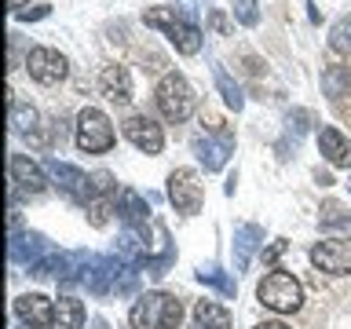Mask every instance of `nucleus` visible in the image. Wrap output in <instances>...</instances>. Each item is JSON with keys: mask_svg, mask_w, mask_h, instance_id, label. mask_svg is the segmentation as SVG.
Returning a JSON list of instances; mask_svg holds the SVG:
<instances>
[{"mask_svg": "<svg viewBox=\"0 0 351 329\" xmlns=\"http://www.w3.org/2000/svg\"><path fill=\"white\" fill-rule=\"evenodd\" d=\"M202 183H197V172L191 169H176L169 172V202L176 205V212L183 216H194L202 212Z\"/></svg>", "mask_w": 351, "mask_h": 329, "instance_id": "7", "label": "nucleus"}, {"mask_svg": "<svg viewBox=\"0 0 351 329\" xmlns=\"http://www.w3.org/2000/svg\"><path fill=\"white\" fill-rule=\"evenodd\" d=\"M11 128L22 132V136H29L33 128H37V110L29 103H22V99L11 95Z\"/></svg>", "mask_w": 351, "mask_h": 329, "instance_id": "25", "label": "nucleus"}, {"mask_svg": "<svg viewBox=\"0 0 351 329\" xmlns=\"http://www.w3.org/2000/svg\"><path fill=\"white\" fill-rule=\"evenodd\" d=\"M99 92H103L110 103H128L132 99V77L125 66H106L99 73Z\"/></svg>", "mask_w": 351, "mask_h": 329, "instance_id": "20", "label": "nucleus"}, {"mask_svg": "<svg viewBox=\"0 0 351 329\" xmlns=\"http://www.w3.org/2000/svg\"><path fill=\"white\" fill-rule=\"evenodd\" d=\"M256 249H263V227L256 223H241L234 230V271H249Z\"/></svg>", "mask_w": 351, "mask_h": 329, "instance_id": "17", "label": "nucleus"}, {"mask_svg": "<svg viewBox=\"0 0 351 329\" xmlns=\"http://www.w3.org/2000/svg\"><path fill=\"white\" fill-rule=\"evenodd\" d=\"M117 267H121V260H114V256H92L88 274H84L88 293H92V296H106L110 289H114V282H117Z\"/></svg>", "mask_w": 351, "mask_h": 329, "instance_id": "16", "label": "nucleus"}, {"mask_svg": "<svg viewBox=\"0 0 351 329\" xmlns=\"http://www.w3.org/2000/svg\"><path fill=\"white\" fill-rule=\"evenodd\" d=\"M256 296H260L263 307H271V311L293 315V311H300V304H304V285L296 282L293 274L274 267L271 274H263V282L256 285Z\"/></svg>", "mask_w": 351, "mask_h": 329, "instance_id": "4", "label": "nucleus"}, {"mask_svg": "<svg viewBox=\"0 0 351 329\" xmlns=\"http://www.w3.org/2000/svg\"><path fill=\"white\" fill-rule=\"evenodd\" d=\"M194 150H197V158H202L205 172H219L227 164V158L234 154V132H230L227 125H216L213 132H205V136L197 132Z\"/></svg>", "mask_w": 351, "mask_h": 329, "instance_id": "6", "label": "nucleus"}, {"mask_svg": "<svg viewBox=\"0 0 351 329\" xmlns=\"http://www.w3.org/2000/svg\"><path fill=\"white\" fill-rule=\"evenodd\" d=\"M95 329H106V322H103V318H99V322H95Z\"/></svg>", "mask_w": 351, "mask_h": 329, "instance_id": "36", "label": "nucleus"}, {"mask_svg": "<svg viewBox=\"0 0 351 329\" xmlns=\"http://www.w3.org/2000/svg\"><path fill=\"white\" fill-rule=\"evenodd\" d=\"M8 8H15V15H19V11L26 8V0H8Z\"/></svg>", "mask_w": 351, "mask_h": 329, "instance_id": "35", "label": "nucleus"}, {"mask_svg": "<svg viewBox=\"0 0 351 329\" xmlns=\"http://www.w3.org/2000/svg\"><path fill=\"white\" fill-rule=\"evenodd\" d=\"M8 172H11V186L26 194H44L48 191V180H44V169L37 161H29L26 154H11L8 158Z\"/></svg>", "mask_w": 351, "mask_h": 329, "instance_id": "13", "label": "nucleus"}, {"mask_svg": "<svg viewBox=\"0 0 351 329\" xmlns=\"http://www.w3.org/2000/svg\"><path fill=\"white\" fill-rule=\"evenodd\" d=\"M143 22L154 26V29H161L165 37L176 44V51H183V55H197V51H202V29H197L183 11H176V8H150L147 15H143Z\"/></svg>", "mask_w": 351, "mask_h": 329, "instance_id": "2", "label": "nucleus"}, {"mask_svg": "<svg viewBox=\"0 0 351 329\" xmlns=\"http://www.w3.org/2000/svg\"><path fill=\"white\" fill-rule=\"evenodd\" d=\"M197 282H208V285H216L223 296H234V278H227L223 271L216 267V263H208V267H202L197 271Z\"/></svg>", "mask_w": 351, "mask_h": 329, "instance_id": "27", "label": "nucleus"}, {"mask_svg": "<svg viewBox=\"0 0 351 329\" xmlns=\"http://www.w3.org/2000/svg\"><path fill=\"white\" fill-rule=\"evenodd\" d=\"M26 70H29L33 81H40V84H59V81H66V73H70V62H66L55 48H29Z\"/></svg>", "mask_w": 351, "mask_h": 329, "instance_id": "11", "label": "nucleus"}, {"mask_svg": "<svg viewBox=\"0 0 351 329\" xmlns=\"http://www.w3.org/2000/svg\"><path fill=\"white\" fill-rule=\"evenodd\" d=\"M77 147L84 154H106L114 147V125H110V117L103 110L84 106L77 114Z\"/></svg>", "mask_w": 351, "mask_h": 329, "instance_id": "5", "label": "nucleus"}, {"mask_svg": "<svg viewBox=\"0 0 351 329\" xmlns=\"http://www.w3.org/2000/svg\"><path fill=\"white\" fill-rule=\"evenodd\" d=\"M208 26H213L216 33H223V29H227V19H223V11H213V15H208Z\"/></svg>", "mask_w": 351, "mask_h": 329, "instance_id": "33", "label": "nucleus"}, {"mask_svg": "<svg viewBox=\"0 0 351 329\" xmlns=\"http://www.w3.org/2000/svg\"><path fill=\"white\" fill-rule=\"evenodd\" d=\"M125 136L136 143L143 154H161V147H165L161 125H154V121H150V117H143V114H136V117H128V121H125Z\"/></svg>", "mask_w": 351, "mask_h": 329, "instance_id": "15", "label": "nucleus"}, {"mask_svg": "<svg viewBox=\"0 0 351 329\" xmlns=\"http://www.w3.org/2000/svg\"><path fill=\"white\" fill-rule=\"evenodd\" d=\"M307 121H311V117H307L304 110H296V114H289V132H296V136H300V132L307 128Z\"/></svg>", "mask_w": 351, "mask_h": 329, "instance_id": "31", "label": "nucleus"}, {"mask_svg": "<svg viewBox=\"0 0 351 329\" xmlns=\"http://www.w3.org/2000/svg\"><path fill=\"white\" fill-rule=\"evenodd\" d=\"M55 318L62 329H84V304L77 296H59L55 300Z\"/></svg>", "mask_w": 351, "mask_h": 329, "instance_id": "22", "label": "nucleus"}, {"mask_svg": "<svg viewBox=\"0 0 351 329\" xmlns=\"http://www.w3.org/2000/svg\"><path fill=\"white\" fill-rule=\"evenodd\" d=\"M154 99H158V110H161V117L165 121H172V125H183L186 117L194 114V106H197V95H194V88L186 84V77L183 73H165L161 81H158V92H154Z\"/></svg>", "mask_w": 351, "mask_h": 329, "instance_id": "3", "label": "nucleus"}, {"mask_svg": "<svg viewBox=\"0 0 351 329\" xmlns=\"http://www.w3.org/2000/svg\"><path fill=\"white\" fill-rule=\"evenodd\" d=\"M44 169H48V175L55 180V186H59L66 197L88 205V197H92V180H88L81 169H73V164H66L59 158H48V161H44Z\"/></svg>", "mask_w": 351, "mask_h": 329, "instance_id": "9", "label": "nucleus"}, {"mask_svg": "<svg viewBox=\"0 0 351 329\" xmlns=\"http://www.w3.org/2000/svg\"><path fill=\"white\" fill-rule=\"evenodd\" d=\"M51 252L48 238L37 234V230H19V234H11V260L15 263H26V267L33 271L37 263Z\"/></svg>", "mask_w": 351, "mask_h": 329, "instance_id": "14", "label": "nucleus"}, {"mask_svg": "<svg viewBox=\"0 0 351 329\" xmlns=\"http://www.w3.org/2000/svg\"><path fill=\"white\" fill-rule=\"evenodd\" d=\"M234 19L241 22V26H256V22H260L256 0H234Z\"/></svg>", "mask_w": 351, "mask_h": 329, "instance_id": "29", "label": "nucleus"}, {"mask_svg": "<svg viewBox=\"0 0 351 329\" xmlns=\"http://www.w3.org/2000/svg\"><path fill=\"white\" fill-rule=\"evenodd\" d=\"M285 252V241H274V245L263 252V263H267V267H274V263H278V256Z\"/></svg>", "mask_w": 351, "mask_h": 329, "instance_id": "32", "label": "nucleus"}, {"mask_svg": "<svg viewBox=\"0 0 351 329\" xmlns=\"http://www.w3.org/2000/svg\"><path fill=\"white\" fill-rule=\"evenodd\" d=\"M329 48L340 51V55H351V15L333 22V29H329Z\"/></svg>", "mask_w": 351, "mask_h": 329, "instance_id": "26", "label": "nucleus"}, {"mask_svg": "<svg viewBox=\"0 0 351 329\" xmlns=\"http://www.w3.org/2000/svg\"><path fill=\"white\" fill-rule=\"evenodd\" d=\"M311 263L326 274H351V238H326L311 249Z\"/></svg>", "mask_w": 351, "mask_h": 329, "instance_id": "10", "label": "nucleus"}, {"mask_svg": "<svg viewBox=\"0 0 351 329\" xmlns=\"http://www.w3.org/2000/svg\"><path fill=\"white\" fill-rule=\"evenodd\" d=\"M322 227H351V212L337 202H326L322 205Z\"/></svg>", "mask_w": 351, "mask_h": 329, "instance_id": "28", "label": "nucleus"}, {"mask_svg": "<svg viewBox=\"0 0 351 329\" xmlns=\"http://www.w3.org/2000/svg\"><path fill=\"white\" fill-rule=\"evenodd\" d=\"M117 183L110 172H95L92 175V197H88V219H92V227H106L110 212H117Z\"/></svg>", "mask_w": 351, "mask_h": 329, "instance_id": "8", "label": "nucleus"}, {"mask_svg": "<svg viewBox=\"0 0 351 329\" xmlns=\"http://www.w3.org/2000/svg\"><path fill=\"white\" fill-rule=\"evenodd\" d=\"M48 4H40V8H26V11H19V19L22 22H37V19H44V15H48Z\"/></svg>", "mask_w": 351, "mask_h": 329, "instance_id": "30", "label": "nucleus"}, {"mask_svg": "<svg viewBox=\"0 0 351 329\" xmlns=\"http://www.w3.org/2000/svg\"><path fill=\"white\" fill-rule=\"evenodd\" d=\"M318 150H322V158L329 164H337V169H351V139L340 136V128L326 125L318 132Z\"/></svg>", "mask_w": 351, "mask_h": 329, "instance_id": "18", "label": "nucleus"}, {"mask_svg": "<svg viewBox=\"0 0 351 329\" xmlns=\"http://www.w3.org/2000/svg\"><path fill=\"white\" fill-rule=\"evenodd\" d=\"M191 329H230L227 307H219L216 300H197L194 304V322Z\"/></svg>", "mask_w": 351, "mask_h": 329, "instance_id": "21", "label": "nucleus"}, {"mask_svg": "<svg viewBox=\"0 0 351 329\" xmlns=\"http://www.w3.org/2000/svg\"><path fill=\"white\" fill-rule=\"evenodd\" d=\"M348 88H351V70H348V66H329V70L322 73V92L329 99L348 95Z\"/></svg>", "mask_w": 351, "mask_h": 329, "instance_id": "23", "label": "nucleus"}, {"mask_svg": "<svg viewBox=\"0 0 351 329\" xmlns=\"http://www.w3.org/2000/svg\"><path fill=\"white\" fill-rule=\"evenodd\" d=\"M117 216L125 219L128 227H147V223H150V205L143 202L139 191L121 186V194H117Z\"/></svg>", "mask_w": 351, "mask_h": 329, "instance_id": "19", "label": "nucleus"}, {"mask_svg": "<svg viewBox=\"0 0 351 329\" xmlns=\"http://www.w3.org/2000/svg\"><path fill=\"white\" fill-rule=\"evenodd\" d=\"M348 186H351V180H348Z\"/></svg>", "mask_w": 351, "mask_h": 329, "instance_id": "37", "label": "nucleus"}, {"mask_svg": "<svg viewBox=\"0 0 351 329\" xmlns=\"http://www.w3.org/2000/svg\"><path fill=\"white\" fill-rule=\"evenodd\" d=\"M132 329H176L183 322V304L172 293H143L128 315Z\"/></svg>", "mask_w": 351, "mask_h": 329, "instance_id": "1", "label": "nucleus"}, {"mask_svg": "<svg viewBox=\"0 0 351 329\" xmlns=\"http://www.w3.org/2000/svg\"><path fill=\"white\" fill-rule=\"evenodd\" d=\"M15 315L29 329H51L59 322V318H55V300H48L44 293H22L15 300Z\"/></svg>", "mask_w": 351, "mask_h": 329, "instance_id": "12", "label": "nucleus"}, {"mask_svg": "<svg viewBox=\"0 0 351 329\" xmlns=\"http://www.w3.org/2000/svg\"><path fill=\"white\" fill-rule=\"evenodd\" d=\"M213 73H216V88H219V95H223V103L238 114V110L245 106V95H241V88H238L234 81H230V73H227L219 62H216V70H213Z\"/></svg>", "mask_w": 351, "mask_h": 329, "instance_id": "24", "label": "nucleus"}, {"mask_svg": "<svg viewBox=\"0 0 351 329\" xmlns=\"http://www.w3.org/2000/svg\"><path fill=\"white\" fill-rule=\"evenodd\" d=\"M256 329H289L285 322H263V326H256Z\"/></svg>", "mask_w": 351, "mask_h": 329, "instance_id": "34", "label": "nucleus"}]
</instances>
